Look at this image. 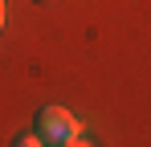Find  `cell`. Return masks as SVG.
<instances>
[{
	"label": "cell",
	"instance_id": "obj_3",
	"mask_svg": "<svg viewBox=\"0 0 151 147\" xmlns=\"http://www.w3.org/2000/svg\"><path fill=\"white\" fill-rule=\"evenodd\" d=\"M65 147H94V143H86V139H82V135H78L74 143H65Z\"/></svg>",
	"mask_w": 151,
	"mask_h": 147
},
{
	"label": "cell",
	"instance_id": "obj_4",
	"mask_svg": "<svg viewBox=\"0 0 151 147\" xmlns=\"http://www.w3.org/2000/svg\"><path fill=\"white\" fill-rule=\"evenodd\" d=\"M4 17H8V12H4V0H0V29H4Z\"/></svg>",
	"mask_w": 151,
	"mask_h": 147
},
{
	"label": "cell",
	"instance_id": "obj_6",
	"mask_svg": "<svg viewBox=\"0 0 151 147\" xmlns=\"http://www.w3.org/2000/svg\"><path fill=\"white\" fill-rule=\"evenodd\" d=\"M45 147H49V143H45Z\"/></svg>",
	"mask_w": 151,
	"mask_h": 147
},
{
	"label": "cell",
	"instance_id": "obj_2",
	"mask_svg": "<svg viewBox=\"0 0 151 147\" xmlns=\"http://www.w3.org/2000/svg\"><path fill=\"white\" fill-rule=\"evenodd\" d=\"M12 147H45V139H41V135H21Z\"/></svg>",
	"mask_w": 151,
	"mask_h": 147
},
{
	"label": "cell",
	"instance_id": "obj_1",
	"mask_svg": "<svg viewBox=\"0 0 151 147\" xmlns=\"http://www.w3.org/2000/svg\"><path fill=\"white\" fill-rule=\"evenodd\" d=\"M37 135H41L49 147H65V143H74L78 135H82V122H78L65 106H41V115H37Z\"/></svg>",
	"mask_w": 151,
	"mask_h": 147
},
{
	"label": "cell",
	"instance_id": "obj_5",
	"mask_svg": "<svg viewBox=\"0 0 151 147\" xmlns=\"http://www.w3.org/2000/svg\"><path fill=\"white\" fill-rule=\"evenodd\" d=\"M37 4H53V0H37Z\"/></svg>",
	"mask_w": 151,
	"mask_h": 147
}]
</instances>
